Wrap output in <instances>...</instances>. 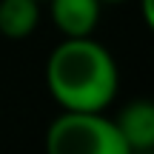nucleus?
<instances>
[{
  "instance_id": "nucleus-1",
  "label": "nucleus",
  "mask_w": 154,
  "mask_h": 154,
  "mask_svg": "<svg viewBox=\"0 0 154 154\" xmlns=\"http://www.w3.org/2000/svg\"><path fill=\"white\" fill-rule=\"evenodd\" d=\"M46 86L54 103L72 114H103L114 100L120 74L111 51L94 37L63 40L46 60Z\"/></svg>"
},
{
  "instance_id": "nucleus-2",
  "label": "nucleus",
  "mask_w": 154,
  "mask_h": 154,
  "mask_svg": "<svg viewBox=\"0 0 154 154\" xmlns=\"http://www.w3.org/2000/svg\"><path fill=\"white\" fill-rule=\"evenodd\" d=\"M46 154H131L114 120L63 111L46 131Z\"/></svg>"
},
{
  "instance_id": "nucleus-3",
  "label": "nucleus",
  "mask_w": 154,
  "mask_h": 154,
  "mask_svg": "<svg viewBox=\"0 0 154 154\" xmlns=\"http://www.w3.org/2000/svg\"><path fill=\"white\" fill-rule=\"evenodd\" d=\"M100 0H49V14L66 40H80L94 34L100 23Z\"/></svg>"
},
{
  "instance_id": "nucleus-4",
  "label": "nucleus",
  "mask_w": 154,
  "mask_h": 154,
  "mask_svg": "<svg viewBox=\"0 0 154 154\" xmlns=\"http://www.w3.org/2000/svg\"><path fill=\"white\" fill-rule=\"evenodd\" d=\"M120 137L126 140L131 154H149L154 151V103L134 100L117 114L114 120Z\"/></svg>"
},
{
  "instance_id": "nucleus-5",
  "label": "nucleus",
  "mask_w": 154,
  "mask_h": 154,
  "mask_svg": "<svg viewBox=\"0 0 154 154\" xmlns=\"http://www.w3.org/2000/svg\"><path fill=\"white\" fill-rule=\"evenodd\" d=\"M40 23L37 0H0V34L9 40H23Z\"/></svg>"
},
{
  "instance_id": "nucleus-6",
  "label": "nucleus",
  "mask_w": 154,
  "mask_h": 154,
  "mask_svg": "<svg viewBox=\"0 0 154 154\" xmlns=\"http://www.w3.org/2000/svg\"><path fill=\"white\" fill-rule=\"evenodd\" d=\"M100 3H123V0H100Z\"/></svg>"
},
{
  "instance_id": "nucleus-7",
  "label": "nucleus",
  "mask_w": 154,
  "mask_h": 154,
  "mask_svg": "<svg viewBox=\"0 0 154 154\" xmlns=\"http://www.w3.org/2000/svg\"><path fill=\"white\" fill-rule=\"evenodd\" d=\"M37 3H49V0H37Z\"/></svg>"
},
{
  "instance_id": "nucleus-8",
  "label": "nucleus",
  "mask_w": 154,
  "mask_h": 154,
  "mask_svg": "<svg viewBox=\"0 0 154 154\" xmlns=\"http://www.w3.org/2000/svg\"><path fill=\"white\" fill-rule=\"evenodd\" d=\"M149 154H154V151H149Z\"/></svg>"
}]
</instances>
